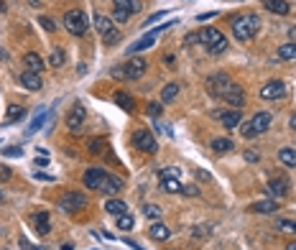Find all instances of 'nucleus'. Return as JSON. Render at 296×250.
Listing matches in <instances>:
<instances>
[{
	"label": "nucleus",
	"instance_id": "15",
	"mask_svg": "<svg viewBox=\"0 0 296 250\" xmlns=\"http://www.w3.org/2000/svg\"><path fill=\"white\" fill-rule=\"evenodd\" d=\"M21 84L28 90V92H39L41 90V77L36 74V72H28V69H23V74H21Z\"/></svg>",
	"mask_w": 296,
	"mask_h": 250
},
{
	"label": "nucleus",
	"instance_id": "47",
	"mask_svg": "<svg viewBox=\"0 0 296 250\" xmlns=\"http://www.w3.org/2000/svg\"><path fill=\"white\" fill-rule=\"evenodd\" d=\"M10 176H13V171H10L8 166H0V182H8Z\"/></svg>",
	"mask_w": 296,
	"mask_h": 250
},
{
	"label": "nucleus",
	"instance_id": "58",
	"mask_svg": "<svg viewBox=\"0 0 296 250\" xmlns=\"http://www.w3.org/2000/svg\"><path fill=\"white\" fill-rule=\"evenodd\" d=\"M3 202H5V194H3V191H0V204H3Z\"/></svg>",
	"mask_w": 296,
	"mask_h": 250
},
{
	"label": "nucleus",
	"instance_id": "13",
	"mask_svg": "<svg viewBox=\"0 0 296 250\" xmlns=\"http://www.w3.org/2000/svg\"><path fill=\"white\" fill-rule=\"evenodd\" d=\"M227 84H230V77H227L225 72H217V74L207 77V90H210V95H215V97H220V92Z\"/></svg>",
	"mask_w": 296,
	"mask_h": 250
},
{
	"label": "nucleus",
	"instance_id": "7",
	"mask_svg": "<svg viewBox=\"0 0 296 250\" xmlns=\"http://www.w3.org/2000/svg\"><path fill=\"white\" fill-rule=\"evenodd\" d=\"M131 143H133L141 153H156V148H158V143H156L153 133H148L146 128H143V130H136V133H133V138H131Z\"/></svg>",
	"mask_w": 296,
	"mask_h": 250
},
{
	"label": "nucleus",
	"instance_id": "33",
	"mask_svg": "<svg viewBox=\"0 0 296 250\" xmlns=\"http://www.w3.org/2000/svg\"><path fill=\"white\" fill-rule=\"evenodd\" d=\"M118 227H120V230H125V233H128V230H133V227H136V217H133L131 212L120 215V217H118Z\"/></svg>",
	"mask_w": 296,
	"mask_h": 250
},
{
	"label": "nucleus",
	"instance_id": "43",
	"mask_svg": "<svg viewBox=\"0 0 296 250\" xmlns=\"http://www.w3.org/2000/svg\"><path fill=\"white\" fill-rule=\"evenodd\" d=\"M44 120H46V118H44V115H39V118H36V120H33V123H31V128H28V130H26V133H28V135H33V133H36V130H39V128H41V125H44Z\"/></svg>",
	"mask_w": 296,
	"mask_h": 250
},
{
	"label": "nucleus",
	"instance_id": "17",
	"mask_svg": "<svg viewBox=\"0 0 296 250\" xmlns=\"http://www.w3.org/2000/svg\"><path fill=\"white\" fill-rule=\"evenodd\" d=\"M250 212H258V215H273V212H279V202L276 199H263V202H253L250 204Z\"/></svg>",
	"mask_w": 296,
	"mask_h": 250
},
{
	"label": "nucleus",
	"instance_id": "4",
	"mask_svg": "<svg viewBox=\"0 0 296 250\" xmlns=\"http://www.w3.org/2000/svg\"><path fill=\"white\" fill-rule=\"evenodd\" d=\"M64 28H67L72 36H84L87 28H89V21H87V15H84L79 8H74V10H67V13H64Z\"/></svg>",
	"mask_w": 296,
	"mask_h": 250
},
{
	"label": "nucleus",
	"instance_id": "10",
	"mask_svg": "<svg viewBox=\"0 0 296 250\" xmlns=\"http://www.w3.org/2000/svg\"><path fill=\"white\" fill-rule=\"evenodd\" d=\"M105 179H107V171L95 166V169H87V171H84V176H82V184H84L87 189H102Z\"/></svg>",
	"mask_w": 296,
	"mask_h": 250
},
{
	"label": "nucleus",
	"instance_id": "52",
	"mask_svg": "<svg viewBox=\"0 0 296 250\" xmlns=\"http://www.w3.org/2000/svg\"><path fill=\"white\" fill-rule=\"evenodd\" d=\"M217 13H202V15H197V21H210V18H215Z\"/></svg>",
	"mask_w": 296,
	"mask_h": 250
},
{
	"label": "nucleus",
	"instance_id": "31",
	"mask_svg": "<svg viewBox=\"0 0 296 250\" xmlns=\"http://www.w3.org/2000/svg\"><path fill=\"white\" fill-rule=\"evenodd\" d=\"M279 59H284V62H294L296 59V44H281L279 46Z\"/></svg>",
	"mask_w": 296,
	"mask_h": 250
},
{
	"label": "nucleus",
	"instance_id": "44",
	"mask_svg": "<svg viewBox=\"0 0 296 250\" xmlns=\"http://www.w3.org/2000/svg\"><path fill=\"white\" fill-rule=\"evenodd\" d=\"M169 13L166 10H158V13H153V15H148V21L143 23V26H148V23H156V21H161V18H166Z\"/></svg>",
	"mask_w": 296,
	"mask_h": 250
},
{
	"label": "nucleus",
	"instance_id": "16",
	"mask_svg": "<svg viewBox=\"0 0 296 250\" xmlns=\"http://www.w3.org/2000/svg\"><path fill=\"white\" fill-rule=\"evenodd\" d=\"M220 123L225 130H235V128H240V123H243V113H240V110H227V113L220 115Z\"/></svg>",
	"mask_w": 296,
	"mask_h": 250
},
{
	"label": "nucleus",
	"instance_id": "24",
	"mask_svg": "<svg viewBox=\"0 0 296 250\" xmlns=\"http://www.w3.org/2000/svg\"><path fill=\"white\" fill-rule=\"evenodd\" d=\"M105 212H107V215L120 217V215H125V212H128V204H125V202H120V199H107V202H105Z\"/></svg>",
	"mask_w": 296,
	"mask_h": 250
},
{
	"label": "nucleus",
	"instance_id": "50",
	"mask_svg": "<svg viewBox=\"0 0 296 250\" xmlns=\"http://www.w3.org/2000/svg\"><path fill=\"white\" fill-rule=\"evenodd\" d=\"M89 151H92V153H100V151H102V140H92Z\"/></svg>",
	"mask_w": 296,
	"mask_h": 250
},
{
	"label": "nucleus",
	"instance_id": "1",
	"mask_svg": "<svg viewBox=\"0 0 296 250\" xmlns=\"http://www.w3.org/2000/svg\"><path fill=\"white\" fill-rule=\"evenodd\" d=\"M261 28V18L253 15V13H245V15H235L232 18V33L237 41H250Z\"/></svg>",
	"mask_w": 296,
	"mask_h": 250
},
{
	"label": "nucleus",
	"instance_id": "20",
	"mask_svg": "<svg viewBox=\"0 0 296 250\" xmlns=\"http://www.w3.org/2000/svg\"><path fill=\"white\" fill-rule=\"evenodd\" d=\"M23 64H26V69H28V72H36V74H39V72L46 66V62H44V59H41L36 51H28V54L23 57Z\"/></svg>",
	"mask_w": 296,
	"mask_h": 250
},
{
	"label": "nucleus",
	"instance_id": "55",
	"mask_svg": "<svg viewBox=\"0 0 296 250\" xmlns=\"http://www.w3.org/2000/svg\"><path fill=\"white\" fill-rule=\"evenodd\" d=\"M62 250H74V245H72V243H64V245H62Z\"/></svg>",
	"mask_w": 296,
	"mask_h": 250
},
{
	"label": "nucleus",
	"instance_id": "38",
	"mask_svg": "<svg viewBox=\"0 0 296 250\" xmlns=\"http://www.w3.org/2000/svg\"><path fill=\"white\" fill-rule=\"evenodd\" d=\"M240 133H243V138H245V140H250V138H255V135H258L250 120H248V123H240Z\"/></svg>",
	"mask_w": 296,
	"mask_h": 250
},
{
	"label": "nucleus",
	"instance_id": "56",
	"mask_svg": "<svg viewBox=\"0 0 296 250\" xmlns=\"http://www.w3.org/2000/svg\"><path fill=\"white\" fill-rule=\"evenodd\" d=\"M28 3H31L33 8H39V5H41V0H28Z\"/></svg>",
	"mask_w": 296,
	"mask_h": 250
},
{
	"label": "nucleus",
	"instance_id": "49",
	"mask_svg": "<svg viewBox=\"0 0 296 250\" xmlns=\"http://www.w3.org/2000/svg\"><path fill=\"white\" fill-rule=\"evenodd\" d=\"M245 161H250V164H255V161H258V153L248 148V151H245Z\"/></svg>",
	"mask_w": 296,
	"mask_h": 250
},
{
	"label": "nucleus",
	"instance_id": "6",
	"mask_svg": "<svg viewBox=\"0 0 296 250\" xmlns=\"http://www.w3.org/2000/svg\"><path fill=\"white\" fill-rule=\"evenodd\" d=\"M217 100H222L225 105H232V110H240L243 105H245V92L240 90V84H235V82H230L225 90L220 92V97Z\"/></svg>",
	"mask_w": 296,
	"mask_h": 250
},
{
	"label": "nucleus",
	"instance_id": "41",
	"mask_svg": "<svg viewBox=\"0 0 296 250\" xmlns=\"http://www.w3.org/2000/svg\"><path fill=\"white\" fill-rule=\"evenodd\" d=\"M128 18H131V13H125V10L115 8V13H113V21H118V23H128Z\"/></svg>",
	"mask_w": 296,
	"mask_h": 250
},
{
	"label": "nucleus",
	"instance_id": "11",
	"mask_svg": "<svg viewBox=\"0 0 296 250\" xmlns=\"http://www.w3.org/2000/svg\"><path fill=\"white\" fill-rule=\"evenodd\" d=\"M289 187H291V184H289L284 176H273V179L266 184V191H268V197H271V199H281V197H286V194H289Z\"/></svg>",
	"mask_w": 296,
	"mask_h": 250
},
{
	"label": "nucleus",
	"instance_id": "18",
	"mask_svg": "<svg viewBox=\"0 0 296 250\" xmlns=\"http://www.w3.org/2000/svg\"><path fill=\"white\" fill-rule=\"evenodd\" d=\"M156 39H158V36L148 31L143 39H138L136 44H131V46H128V54H138V51H146V49H151V46L156 44Z\"/></svg>",
	"mask_w": 296,
	"mask_h": 250
},
{
	"label": "nucleus",
	"instance_id": "26",
	"mask_svg": "<svg viewBox=\"0 0 296 250\" xmlns=\"http://www.w3.org/2000/svg\"><path fill=\"white\" fill-rule=\"evenodd\" d=\"M161 189H163L166 194H181V182L174 179V176H163V174H161Z\"/></svg>",
	"mask_w": 296,
	"mask_h": 250
},
{
	"label": "nucleus",
	"instance_id": "34",
	"mask_svg": "<svg viewBox=\"0 0 296 250\" xmlns=\"http://www.w3.org/2000/svg\"><path fill=\"white\" fill-rule=\"evenodd\" d=\"M23 113H26V110H23V105H10V108H8V113H5V123H15Z\"/></svg>",
	"mask_w": 296,
	"mask_h": 250
},
{
	"label": "nucleus",
	"instance_id": "25",
	"mask_svg": "<svg viewBox=\"0 0 296 250\" xmlns=\"http://www.w3.org/2000/svg\"><path fill=\"white\" fill-rule=\"evenodd\" d=\"M148 233H151L153 240H169V238H171V230H169L163 222H153V225L148 227Z\"/></svg>",
	"mask_w": 296,
	"mask_h": 250
},
{
	"label": "nucleus",
	"instance_id": "5",
	"mask_svg": "<svg viewBox=\"0 0 296 250\" xmlns=\"http://www.w3.org/2000/svg\"><path fill=\"white\" fill-rule=\"evenodd\" d=\"M84 125H87V108L82 102H74L72 110L67 113V130L74 133V135H79L84 130Z\"/></svg>",
	"mask_w": 296,
	"mask_h": 250
},
{
	"label": "nucleus",
	"instance_id": "51",
	"mask_svg": "<svg viewBox=\"0 0 296 250\" xmlns=\"http://www.w3.org/2000/svg\"><path fill=\"white\" fill-rule=\"evenodd\" d=\"M36 179H39V182H54V176H49V174H41V171H36Z\"/></svg>",
	"mask_w": 296,
	"mask_h": 250
},
{
	"label": "nucleus",
	"instance_id": "54",
	"mask_svg": "<svg viewBox=\"0 0 296 250\" xmlns=\"http://www.w3.org/2000/svg\"><path fill=\"white\" fill-rule=\"evenodd\" d=\"M8 10V5H5V0H0V13H5Z\"/></svg>",
	"mask_w": 296,
	"mask_h": 250
},
{
	"label": "nucleus",
	"instance_id": "3",
	"mask_svg": "<svg viewBox=\"0 0 296 250\" xmlns=\"http://www.w3.org/2000/svg\"><path fill=\"white\" fill-rule=\"evenodd\" d=\"M95 28L100 31L102 44L113 46V44L120 41V31H118V26L113 23V18H107V15H102V13H95Z\"/></svg>",
	"mask_w": 296,
	"mask_h": 250
},
{
	"label": "nucleus",
	"instance_id": "29",
	"mask_svg": "<svg viewBox=\"0 0 296 250\" xmlns=\"http://www.w3.org/2000/svg\"><path fill=\"white\" fill-rule=\"evenodd\" d=\"M279 161L284 166H289V169H296V151L294 148H281L279 151Z\"/></svg>",
	"mask_w": 296,
	"mask_h": 250
},
{
	"label": "nucleus",
	"instance_id": "46",
	"mask_svg": "<svg viewBox=\"0 0 296 250\" xmlns=\"http://www.w3.org/2000/svg\"><path fill=\"white\" fill-rule=\"evenodd\" d=\"M181 194H187V197H197V194H199V189L192 187V184H189V187H184V184H181Z\"/></svg>",
	"mask_w": 296,
	"mask_h": 250
},
{
	"label": "nucleus",
	"instance_id": "36",
	"mask_svg": "<svg viewBox=\"0 0 296 250\" xmlns=\"http://www.w3.org/2000/svg\"><path fill=\"white\" fill-rule=\"evenodd\" d=\"M143 215H146V220L158 222V220H161V207H156V204H146V207H143Z\"/></svg>",
	"mask_w": 296,
	"mask_h": 250
},
{
	"label": "nucleus",
	"instance_id": "57",
	"mask_svg": "<svg viewBox=\"0 0 296 250\" xmlns=\"http://www.w3.org/2000/svg\"><path fill=\"white\" fill-rule=\"evenodd\" d=\"M286 250H296V243H289V245H286Z\"/></svg>",
	"mask_w": 296,
	"mask_h": 250
},
{
	"label": "nucleus",
	"instance_id": "28",
	"mask_svg": "<svg viewBox=\"0 0 296 250\" xmlns=\"http://www.w3.org/2000/svg\"><path fill=\"white\" fill-rule=\"evenodd\" d=\"M113 5L120 8V10H125V13H131V15L141 10V0H113Z\"/></svg>",
	"mask_w": 296,
	"mask_h": 250
},
{
	"label": "nucleus",
	"instance_id": "23",
	"mask_svg": "<svg viewBox=\"0 0 296 250\" xmlns=\"http://www.w3.org/2000/svg\"><path fill=\"white\" fill-rule=\"evenodd\" d=\"M263 5H266V10H271L276 15H286L291 10V5L286 0H263Z\"/></svg>",
	"mask_w": 296,
	"mask_h": 250
},
{
	"label": "nucleus",
	"instance_id": "27",
	"mask_svg": "<svg viewBox=\"0 0 296 250\" xmlns=\"http://www.w3.org/2000/svg\"><path fill=\"white\" fill-rule=\"evenodd\" d=\"M176 95H179V82H169V84L161 90V102H163V105H169Z\"/></svg>",
	"mask_w": 296,
	"mask_h": 250
},
{
	"label": "nucleus",
	"instance_id": "22",
	"mask_svg": "<svg viewBox=\"0 0 296 250\" xmlns=\"http://www.w3.org/2000/svg\"><path fill=\"white\" fill-rule=\"evenodd\" d=\"M120 189H123V179L107 174V179H105V184H102V191L110 194V197H115V194H120Z\"/></svg>",
	"mask_w": 296,
	"mask_h": 250
},
{
	"label": "nucleus",
	"instance_id": "8",
	"mask_svg": "<svg viewBox=\"0 0 296 250\" xmlns=\"http://www.w3.org/2000/svg\"><path fill=\"white\" fill-rule=\"evenodd\" d=\"M59 204H62L64 212H79V209L87 207V194H82V191H67Z\"/></svg>",
	"mask_w": 296,
	"mask_h": 250
},
{
	"label": "nucleus",
	"instance_id": "45",
	"mask_svg": "<svg viewBox=\"0 0 296 250\" xmlns=\"http://www.w3.org/2000/svg\"><path fill=\"white\" fill-rule=\"evenodd\" d=\"M110 77H115V79H125V72H123V64H120V66H113V69H110Z\"/></svg>",
	"mask_w": 296,
	"mask_h": 250
},
{
	"label": "nucleus",
	"instance_id": "39",
	"mask_svg": "<svg viewBox=\"0 0 296 250\" xmlns=\"http://www.w3.org/2000/svg\"><path fill=\"white\" fill-rule=\"evenodd\" d=\"M39 23H41V28H44V31H49V33H54V31H57V23H54L51 18H46V15H41V18H39Z\"/></svg>",
	"mask_w": 296,
	"mask_h": 250
},
{
	"label": "nucleus",
	"instance_id": "30",
	"mask_svg": "<svg viewBox=\"0 0 296 250\" xmlns=\"http://www.w3.org/2000/svg\"><path fill=\"white\" fill-rule=\"evenodd\" d=\"M210 146H212V151H215V153H227V151H232V148H235V143H232L230 138H215Z\"/></svg>",
	"mask_w": 296,
	"mask_h": 250
},
{
	"label": "nucleus",
	"instance_id": "37",
	"mask_svg": "<svg viewBox=\"0 0 296 250\" xmlns=\"http://www.w3.org/2000/svg\"><path fill=\"white\" fill-rule=\"evenodd\" d=\"M276 227H279L281 233H291V235H296V220H279Z\"/></svg>",
	"mask_w": 296,
	"mask_h": 250
},
{
	"label": "nucleus",
	"instance_id": "35",
	"mask_svg": "<svg viewBox=\"0 0 296 250\" xmlns=\"http://www.w3.org/2000/svg\"><path fill=\"white\" fill-rule=\"evenodd\" d=\"M212 235V225H207V222H202V225H197L194 230H192V238H210Z\"/></svg>",
	"mask_w": 296,
	"mask_h": 250
},
{
	"label": "nucleus",
	"instance_id": "9",
	"mask_svg": "<svg viewBox=\"0 0 296 250\" xmlns=\"http://www.w3.org/2000/svg\"><path fill=\"white\" fill-rule=\"evenodd\" d=\"M284 95H286V84L281 79H271V82H266L261 87V97L263 100H281Z\"/></svg>",
	"mask_w": 296,
	"mask_h": 250
},
{
	"label": "nucleus",
	"instance_id": "48",
	"mask_svg": "<svg viewBox=\"0 0 296 250\" xmlns=\"http://www.w3.org/2000/svg\"><path fill=\"white\" fill-rule=\"evenodd\" d=\"M3 153H5V156H10V158H15V156H21V153H23V148H5Z\"/></svg>",
	"mask_w": 296,
	"mask_h": 250
},
{
	"label": "nucleus",
	"instance_id": "12",
	"mask_svg": "<svg viewBox=\"0 0 296 250\" xmlns=\"http://www.w3.org/2000/svg\"><path fill=\"white\" fill-rule=\"evenodd\" d=\"M123 72H125V79H141L143 74H146V62L143 59H128V62L123 64Z\"/></svg>",
	"mask_w": 296,
	"mask_h": 250
},
{
	"label": "nucleus",
	"instance_id": "2",
	"mask_svg": "<svg viewBox=\"0 0 296 250\" xmlns=\"http://www.w3.org/2000/svg\"><path fill=\"white\" fill-rule=\"evenodd\" d=\"M199 44H202L210 54H222V51H227V39H225V33L217 31V28H212V26L199 28Z\"/></svg>",
	"mask_w": 296,
	"mask_h": 250
},
{
	"label": "nucleus",
	"instance_id": "42",
	"mask_svg": "<svg viewBox=\"0 0 296 250\" xmlns=\"http://www.w3.org/2000/svg\"><path fill=\"white\" fill-rule=\"evenodd\" d=\"M194 44H199V31H192L184 36V46H194Z\"/></svg>",
	"mask_w": 296,
	"mask_h": 250
},
{
	"label": "nucleus",
	"instance_id": "21",
	"mask_svg": "<svg viewBox=\"0 0 296 250\" xmlns=\"http://www.w3.org/2000/svg\"><path fill=\"white\" fill-rule=\"evenodd\" d=\"M113 100H115V105H118L120 110H125V113H133V110H136V100H133L128 92H115Z\"/></svg>",
	"mask_w": 296,
	"mask_h": 250
},
{
	"label": "nucleus",
	"instance_id": "53",
	"mask_svg": "<svg viewBox=\"0 0 296 250\" xmlns=\"http://www.w3.org/2000/svg\"><path fill=\"white\" fill-rule=\"evenodd\" d=\"M289 125H291V128H294V130H296V113H294V115H291V118H289Z\"/></svg>",
	"mask_w": 296,
	"mask_h": 250
},
{
	"label": "nucleus",
	"instance_id": "14",
	"mask_svg": "<svg viewBox=\"0 0 296 250\" xmlns=\"http://www.w3.org/2000/svg\"><path fill=\"white\" fill-rule=\"evenodd\" d=\"M31 222H33V227H36L39 235H49L51 233V217H49V212H36L31 217Z\"/></svg>",
	"mask_w": 296,
	"mask_h": 250
},
{
	"label": "nucleus",
	"instance_id": "32",
	"mask_svg": "<svg viewBox=\"0 0 296 250\" xmlns=\"http://www.w3.org/2000/svg\"><path fill=\"white\" fill-rule=\"evenodd\" d=\"M67 64V54L57 46V49H51V57H49V66H54V69H62Z\"/></svg>",
	"mask_w": 296,
	"mask_h": 250
},
{
	"label": "nucleus",
	"instance_id": "19",
	"mask_svg": "<svg viewBox=\"0 0 296 250\" xmlns=\"http://www.w3.org/2000/svg\"><path fill=\"white\" fill-rule=\"evenodd\" d=\"M250 123L255 128V133H266L271 128V123H273V118H271V113H255Z\"/></svg>",
	"mask_w": 296,
	"mask_h": 250
},
{
	"label": "nucleus",
	"instance_id": "40",
	"mask_svg": "<svg viewBox=\"0 0 296 250\" xmlns=\"http://www.w3.org/2000/svg\"><path fill=\"white\" fill-rule=\"evenodd\" d=\"M161 113H163V102H151V105H148V115H151V118H158Z\"/></svg>",
	"mask_w": 296,
	"mask_h": 250
}]
</instances>
